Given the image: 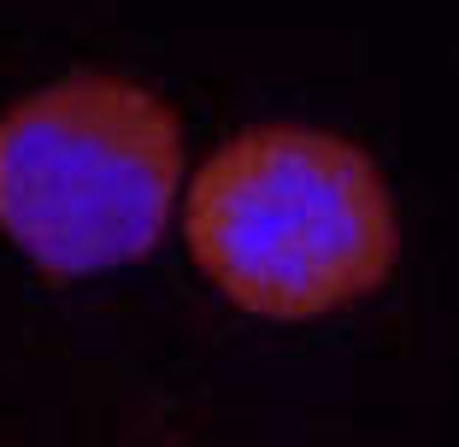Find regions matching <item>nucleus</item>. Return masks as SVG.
<instances>
[{
	"label": "nucleus",
	"mask_w": 459,
	"mask_h": 447,
	"mask_svg": "<svg viewBox=\"0 0 459 447\" xmlns=\"http://www.w3.org/2000/svg\"><path fill=\"white\" fill-rule=\"evenodd\" d=\"M177 183V118L135 82L71 77L0 118V230L54 277L142 259Z\"/></svg>",
	"instance_id": "nucleus-2"
},
{
	"label": "nucleus",
	"mask_w": 459,
	"mask_h": 447,
	"mask_svg": "<svg viewBox=\"0 0 459 447\" xmlns=\"http://www.w3.org/2000/svg\"><path fill=\"white\" fill-rule=\"evenodd\" d=\"M201 271L259 318H318L371 295L394 265L377 165L325 130H247L189 189Z\"/></svg>",
	"instance_id": "nucleus-1"
}]
</instances>
